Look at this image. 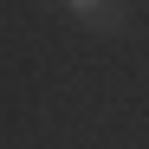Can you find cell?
I'll use <instances>...</instances> for the list:
<instances>
[{"label":"cell","instance_id":"obj_1","mask_svg":"<svg viewBox=\"0 0 149 149\" xmlns=\"http://www.w3.org/2000/svg\"><path fill=\"white\" fill-rule=\"evenodd\" d=\"M65 13L84 33H123L130 26V0H65Z\"/></svg>","mask_w":149,"mask_h":149}]
</instances>
